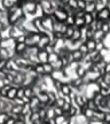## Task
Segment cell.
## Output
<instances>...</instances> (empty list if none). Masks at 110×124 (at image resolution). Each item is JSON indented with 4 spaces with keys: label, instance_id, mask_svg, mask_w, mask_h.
Segmentation results:
<instances>
[{
    "label": "cell",
    "instance_id": "obj_1",
    "mask_svg": "<svg viewBox=\"0 0 110 124\" xmlns=\"http://www.w3.org/2000/svg\"><path fill=\"white\" fill-rule=\"evenodd\" d=\"M39 7V3L36 1H32V0H27L23 6V11L26 15H35L37 12V9Z\"/></svg>",
    "mask_w": 110,
    "mask_h": 124
},
{
    "label": "cell",
    "instance_id": "obj_2",
    "mask_svg": "<svg viewBox=\"0 0 110 124\" xmlns=\"http://www.w3.org/2000/svg\"><path fill=\"white\" fill-rule=\"evenodd\" d=\"M27 49V45L25 43H15L14 47H13V51H14V57L15 56H23L25 50Z\"/></svg>",
    "mask_w": 110,
    "mask_h": 124
},
{
    "label": "cell",
    "instance_id": "obj_3",
    "mask_svg": "<svg viewBox=\"0 0 110 124\" xmlns=\"http://www.w3.org/2000/svg\"><path fill=\"white\" fill-rule=\"evenodd\" d=\"M110 19V10L108 9V7H105L104 9L98 11V17L97 20H102V21L107 22Z\"/></svg>",
    "mask_w": 110,
    "mask_h": 124
},
{
    "label": "cell",
    "instance_id": "obj_4",
    "mask_svg": "<svg viewBox=\"0 0 110 124\" xmlns=\"http://www.w3.org/2000/svg\"><path fill=\"white\" fill-rule=\"evenodd\" d=\"M85 12L86 13H93L95 11H97V3L96 0H87L86 7H85Z\"/></svg>",
    "mask_w": 110,
    "mask_h": 124
},
{
    "label": "cell",
    "instance_id": "obj_5",
    "mask_svg": "<svg viewBox=\"0 0 110 124\" xmlns=\"http://www.w3.org/2000/svg\"><path fill=\"white\" fill-rule=\"evenodd\" d=\"M72 92H73L72 86L70 85L69 83H63L62 87H61V90H60V94L62 95L63 97H69L70 95L72 94Z\"/></svg>",
    "mask_w": 110,
    "mask_h": 124
},
{
    "label": "cell",
    "instance_id": "obj_6",
    "mask_svg": "<svg viewBox=\"0 0 110 124\" xmlns=\"http://www.w3.org/2000/svg\"><path fill=\"white\" fill-rule=\"evenodd\" d=\"M75 74H76V77H80V78H84L85 75L87 74V70L82 63H79V65L76 66L75 70Z\"/></svg>",
    "mask_w": 110,
    "mask_h": 124
},
{
    "label": "cell",
    "instance_id": "obj_7",
    "mask_svg": "<svg viewBox=\"0 0 110 124\" xmlns=\"http://www.w3.org/2000/svg\"><path fill=\"white\" fill-rule=\"evenodd\" d=\"M44 64V71H45V75L46 76H51L52 74L55 73V68L54 65H52V63H50V62H45Z\"/></svg>",
    "mask_w": 110,
    "mask_h": 124
},
{
    "label": "cell",
    "instance_id": "obj_8",
    "mask_svg": "<svg viewBox=\"0 0 110 124\" xmlns=\"http://www.w3.org/2000/svg\"><path fill=\"white\" fill-rule=\"evenodd\" d=\"M72 54H73L74 61L78 62V63H81V62L84 60V58H85V56L80 51V50L78 49V48H76V49H73V50H72Z\"/></svg>",
    "mask_w": 110,
    "mask_h": 124
},
{
    "label": "cell",
    "instance_id": "obj_9",
    "mask_svg": "<svg viewBox=\"0 0 110 124\" xmlns=\"http://www.w3.org/2000/svg\"><path fill=\"white\" fill-rule=\"evenodd\" d=\"M16 97H17V86L13 85L12 87H11V89L9 90L8 96H7V99H8V100L13 101L15 98H16Z\"/></svg>",
    "mask_w": 110,
    "mask_h": 124
},
{
    "label": "cell",
    "instance_id": "obj_10",
    "mask_svg": "<svg viewBox=\"0 0 110 124\" xmlns=\"http://www.w3.org/2000/svg\"><path fill=\"white\" fill-rule=\"evenodd\" d=\"M48 56H49V54H48L45 49H40V50H39V52L37 54V57H38L39 61H40L41 63L48 62Z\"/></svg>",
    "mask_w": 110,
    "mask_h": 124
},
{
    "label": "cell",
    "instance_id": "obj_11",
    "mask_svg": "<svg viewBox=\"0 0 110 124\" xmlns=\"http://www.w3.org/2000/svg\"><path fill=\"white\" fill-rule=\"evenodd\" d=\"M37 97L39 98V100L44 103H47L49 100V96H48V90H40L37 94Z\"/></svg>",
    "mask_w": 110,
    "mask_h": 124
},
{
    "label": "cell",
    "instance_id": "obj_12",
    "mask_svg": "<svg viewBox=\"0 0 110 124\" xmlns=\"http://www.w3.org/2000/svg\"><path fill=\"white\" fill-rule=\"evenodd\" d=\"M12 86L13 85H1V87H0V97L1 98H7L9 90L11 89Z\"/></svg>",
    "mask_w": 110,
    "mask_h": 124
},
{
    "label": "cell",
    "instance_id": "obj_13",
    "mask_svg": "<svg viewBox=\"0 0 110 124\" xmlns=\"http://www.w3.org/2000/svg\"><path fill=\"white\" fill-rule=\"evenodd\" d=\"M24 87H25V94H24V97L32 98V97L37 96V94L35 93L34 87H33V86H24Z\"/></svg>",
    "mask_w": 110,
    "mask_h": 124
},
{
    "label": "cell",
    "instance_id": "obj_14",
    "mask_svg": "<svg viewBox=\"0 0 110 124\" xmlns=\"http://www.w3.org/2000/svg\"><path fill=\"white\" fill-rule=\"evenodd\" d=\"M17 2V0H1V3H2V8L4 10H8L10 9L11 7L15 6Z\"/></svg>",
    "mask_w": 110,
    "mask_h": 124
},
{
    "label": "cell",
    "instance_id": "obj_15",
    "mask_svg": "<svg viewBox=\"0 0 110 124\" xmlns=\"http://www.w3.org/2000/svg\"><path fill=\"white\" fill-rule=\"evenodd\" d=\"M34 71L39 75V76H46V75H45V71H44V64H43V63H37V64H35Z\"/></svg>",
    "mask_w": 110,
    "mask_h": 124
},
{
    "label": "cell",
    "instance_id": "obj_16",
    "mask_svg": "<svg viewBox=\"0 0 110 124\" xmlns=\"http://www.w3.org/2000/svg\"><path fill=\"white\" fill-rule=\"evenodd\" d=\"M85 44L87 45L89 51H95L96 50V45H97V41L95 39H88V40L85 41Z\"/></svg>",
    "mask_w": 110,
    "mask_h": 124
},
{
    "label": "cell",
    "instance_id": "obj_17",
    "mask_svg": "<svg viewBox=\"0 0 110 124\" xmlns=\"http://www.w3.org/2000/svg\"><path fill=\"white\" fill-rule=\"evenodd\" d=\"M54 124H64L68 121V118L63 114V116H58L54 119Z\"/></svg>",
    "mask_w": 110,
    "mask_h": 124
},
{
    "label": "cell",
    "instance_id": "obj_18",
    "mask_svg": "<svg viewBox=\"0 0 110 124\" xmlns=\"http://www.w3.org/2000/svg\"><path fill=\"white\" fill-rule=\"evenodd\" d=\"M78 49L80 50V51L82 52V54H84V56H86V54H88L89 52H91V51H89V49H88V47H87V45H86L85 43H81Z\"/></svg>",
    "mask_w": 110,
    "mask_h": 124
},
{
    "label": "cell",
    "instance_id": "obj_19",
    "mask_svg": "<svg viewBox=\"0 0 110 124\" xmlns=\"http://www.w3.org/2000/svg\"><path fill=\"white\" fill-rule=\"evenodd\" d=\"M74 26L78 28H82V27H84V26H86L84 17H75V25Z\"/></svg>",
    "mask_w": 110,
    "mask_h": 124
},
{
    "label": "cell",
    "instance_id": "obj_20",
    "mask_svg": "<svg viewBox=\"0 0 110 124\" xmlns=\"http://www.w3.org/2000/svg\"><path fill=\"white\" fill-rule=\"evenodd\" d=\"M94 16L92 13H85L84 15V21H85V24H86V26H89L92 24V22L94 21Z\"/></svg>",
    "mask_w": 110,
    "mask_h": 124
},
{
    "label": "cell",
    "instance_id": "obj_21",
    "mask_svg": "<svg viewBox=\"0 0 110 124\" xmlns=\"http://www.w3.org/2000/svg\"><path fill=\"white\" fill-rule=\"evenodd\" d=\"M22 110H23V106L13 105L12 109H11V113H13V114H21L22 113Z\"/></svg>",
    "mask_w": 110,
    "mask_h": 124
},
{
    "label": "cell",
    "instance_id": "obj_22",
    "mask_svg": "<svg viewBox=\"0 0 110 124\" xmlns=\"http://www.w3.org/2000/svg\"><path fill=\"white\" fill-rule=\"evenodd\" d=\"M52 79H54V87L56 88L57 92L60 93L61 87H62V85H63V83H64V82L60 81V79H57V78H52Z\"/></svg>",
    "mask_w": 110,
    "mask_h": 124
},
{
    "label": "cell",
    "instance_id": "obj_23",
    "mask_svg": "<svg viewBox=\"0 0 110 124\" xmlns=\"http://www.w3.org/2000/svg\"><path fill=\"white\" fill-rule=\"evenodd\" d=\"M86 105H87V107H88L89 109L94 110V111H97V110H98V106L96 105V102L94 101V99H93V98H89Z\"/></svg>",
    "mask_w": 110,
    "mask_h": 124
},
{
    "label": "cell",
    "instance_id": "obj_24",
    "mask_svg": "<svg viewBox=\"0 0 110 124\" xmlns=\"http://www.w3.org/2000/svg\"><path fill=\"white\" fill-rule=\"evenodd\" d=\"M59 58H60V56H59L57 52L49 54V56H48V62H50V63H55L56 61L59 60Z\"/></svg>",
    "mask_w": 110,
    "mask_h": 124
},
{
    "label": "cell",
    "instance_id": "obj_25",
    "mask_svg": "<svg viewBox=\"0 0 110 124\" xmlns=\"http://www.w3.org/2000/svg\"><path fill=\"white\" fill-rule=\"evenodd\" d=\"M65 24H67L68 26H74L75 25V15L69 14L67 21H65Z\"/></svg>",
    "mask_w": 110,
    "mask_h": 124
},
{
    "label": "cell",
    "instance_id": "obj_26",
    "mask_svg": "<svg viewBox=\"0 0 110 124\" xmlns=\"http://www.w3.org/2000/svg\"><path fill=\"white\" fill-rule=\"evenodd\" d=\"M9 118H10V114L8 112H0V124H4Z\"/></svg>",
    "mask_w": 110,
    "mask_h": 124
},
{
    "label": "cell",
    "instance_id": "obj_27",
    "mask_svg": "<svg viewBox=\"0 0 110 124\" xmlns=\"http://www.w3.org/2000/svg\"><path fill=\"white\" fill-rule=\"evenodd\" d=\"M67 102V100H65V97H58L56 100V107H61L62 108L63 106H64V103Z\"/></svg>",
    "mask_w": 110,
    "mask_h": 124
},
{
    "label": "cell",
    "instance_id": "obj_28",
    "mask_svg": "<svg viewBox=\"0 0 110 124\" xmlns=\"http://www.w3.org/2000/svg\"><path fill=\"white\" fill-rule=\"evenodd\" d=\"M94 113H95V111H94V110H92V109H87L86 111H85V113L83 114V116H85V118L87 119V120H92V118H93L94 116Z\"/></svg>",
    "mask_w": 110,
    "mask_h": 124
},
{
    "label": "cell",
    "instance_id": "obj_29",
    "mask_svg": "<svg viewBox=\"0 0 110 124\" xmlns=\"http://www.w3.org/2000/svg\"><path fill=\"white\" fill-rule=\"evenodd\" d=\"M47 109L48 108H40V109H39L38 113H39V116H40L41 120L47 119Z\"/></svg>",
    "mask_w": 110,
    "mask_h": 124
},
{
    "label": "cell",
    "instance_id": "obj_30",
    "mask_svg": "<svg viewBox=\"0 0 110 124\" xmlns=\"http://www.w3.org/2000/svg\"><path fill=\"white\" fill-rule=\"evenodd\" d=\"M9 59H3L0 58V71H4L7 69V64H8Z\"/></svg>",
    "mask_w": 110,
    "mask_h": 124
},
{
    "label": "cell",
    "instance_id": "obj_31",
    "mask_svg": "<svg viewBox=\"0 0 110 124\" xmlns=\"http://www.w3.org/2000/svg\"><path fill=\"white\" fill-rule=\"evenodd\" d=\"M102 60H105V58L102 56V54H100V52H98V54H96V56L93 58V60H92V62L96 64V63H98V62H100V61H102Z\"/></svg>",
    "mask_w": 110,
    "mask_h": 124
},
{
    "label": "cell",
    "instance_id": "obj_32",
    "mask_svg": "<svg viewBox=\"0 0 110 124\" xmlns=\"http://www.w3.org/2000/svg\"><path fill=\"white\" fill-rule=\"evenodd\" d=\"M45 50L48 54H54V52H56V47H55V45H52V44H49V45H47L45 47Z\"/></svg>",
    "mask_w": 110,
    "mask_h": 124
},
{
    "label": "cell",
    "instance_id": "obj_33",
    "mask_svg": "<svg viewBox=\"0 0 110 124\" xmlns=\"http://www.w3.org/2000/svg\"><path fill=\"white\" fill-rule=\"evenodd\" d=\"M86 2H87V0H78V9H81V10H85V7H86Z\"/></svg>",
    "mask_w": 110,
    "mask_h": 124
},
{
    "label": "cell",
    "instance_id": "obj_34",
    "mask_svg": "<svg viewBox=\"0 0 110 124\" xmlns=\"http://www.w3.org/2000/svg\"><path fill=\"white\" fill-rule=\"evenodd\" d=\"M104 48H106V44H105V41H97L96 50H97V51H102Z\"/></svg>",
    "mask_w": 110,
    "mask_h": 124
},
{
    "label": "cell",
    "instance_id": "obj_35",
    "mask_svg": "<svg viewBox=\"0 0 110 124\" xmlns=\"http://www.w3.org/2000/svg\"><path fill=\"white\" fill-rule=\"evenodd\" d=\"M55 114H56V116H63L64 114V111H63V109L61 107H55Z\"/></svg>",
    "mask_w": 110,
    "mask_h": 124
},
{
    "label": "cell",
    "instance_id": "obj_36",
    "mask_svg": "<svg viewBox=\"0 0 110 124\" xmlns=\"http://www.w3.org/2000/svg\"><path fill=\"white\" fill-rule=\"evenodd\" d=\"M102 31L105 33V34H107V35H108L109 33H110V27H109V25H108V23H107V22H105V23L102 24Z\"/></svg>",
    "mask_w": 110,
    "mask_h": 124
},
{
    "label": "cell",
    "instance_id": "obj_37",
    "mask_svg": "<svg viewBox=\"0 0 110 124\" xmlns=\"http://www.w3.org/2000/svg\"><path fill=\"white\" fill-rule=\"evenodd\" d=\"M14 40H15V43H25V40H26V35H25V34L20 35V36L17 37V38H15Z\"/></svg>",
    "mask_w": 110,
    "mask_h": 124
},
{
    "label": "cell",
    "instance_id": "obj_38",
    "mask_svg": "<svg viewBox=\"0 0 110 124\" xmlns=\"http://www.w3.org/2000/svg\"><path fill=\"white\" fill-rule=\"evenodd\" d=\"M85 13H86V12H85L84 10L78 9V10H76V12H75V17H84Z\"/></svg>",
    "mask_w": 110,
    "mask_h": 124
},
{
    "label": "cell",
    "instance_id": "obj_39",
    "mask_svg": "<svg viewBox=\"0 0 110 124\" xmlns=\"http://www.w3.org/2000/svg\"><path fill=\"white\" fill-rule=\"evenodd\" d=\"M71 107H72V103L68 102V101L64 103V106H63V107H62L63 111H64V114H65V113H68V111H69V110H70V108H71Z\"/></svg>",
    "mask_w": 110,
    "mask_h": 124
},
{
    "label": "cell",
    "instance_id": "obj_40",
    "mask_svg": "<svg viewBox=\"0 0 110 124\" xmlns=\"http://www.w3.org/2000/svg\"><path fill=\"white\" fill-rule=\"evenodd\" d=\"M104 122L110 124V112H105V118H104Z\"/></svg>",
    "mask_w": 110,
    "mask_h": 124
},
{
    "label": "cell",
    "instance_id": "obj_41",
    "mask_svg": "<svg viewBox=\"0 0 110 124\" xmlns=\"http://www.w3.org/2000/svg\"><path fill=\"white\" fill-rule=\"evenodd\" d=\"M109 86H110V85H108V84H107L106 82L102 81V83H100L99 85H98V87H99V88H109Z\"/></svg>",
    "mask_w": 110,
    "mask_h": 124
},
{
    "label": "cell",
    "instance_id": "obj_42",
    "mask_svg": "<svg viewBox=\"0 0 110 124\" xmlns=\"http://www.w3.org/2000/svg\"><path fill=\"white\" fill-rule=\"evenodd\" d=\"M1 83H2V85H12V83H11L9 79H7L6 77H4L3 79H1Z\"/></svg>",
    "mask_w": 110,
    "mask_h": 124
},
{
    "label": "cell",
    "instance_id": "obj_43",
    "mask_svg": "<svg viewBox=\"0 0 110 124\" xmlns=\"http://www.w3.org/2000/svg\"><path fill=\"white\" fill-rule=\"evenodd\" d=\"M105 72H106V74L108 73V74H110V61L107 62L106 66H105Z\"/></svg>",
    "mask_w": 110,
    "mask_h": 124
},
{
    "label": "cell",
    "instance_id": "obj_44",
    "mask_svg": "<svg viewBox=\"0 0 110 124\" xmlns=\"http://www.w3.org/2000/svg\"><path fill=\"white\" fill-rule=\"evenodd\" d=\"M4 124H15V120H14L13 118H11V116H10V118L7 120V122L4 123Z\"/></svg>",
    "mask_w": 110,
    "mask_h": 124
},
{
    "label": "cell",
    "instance_id": "obj_45",
    "mask_svg": "<svg viewBox=\"0 0 110 124\" xmlns=\"http://www.w3.org/2000/svg\"><path fill=\"white\" fill-rule=\"evenodd\" d=\"M52 122H54L52 120H49V119H45V120L43 121V124H54Z\"/></svg>",
    "mask_w": 110,
    "mask_h": 124
},
{
    "label": "cell",
    "instance_id": "obj_46",
    "mask_svg": "<svg viewBox=\"0 0 110 124\" xmlns=\"http://www.w3.org/2000/svg\"><path fill=\"white\" fill-rule=\"evenodd\" d=\"M15 124H25V121H23V120H16V121H15Z\"/></svg>",
    "mask_w": 110,
    "mask_h": 124
},
{
    "label": "cell",
    "instance_id": "obj_47",
    "mask_svg": "<svg viewBox=\"0 0 110 124\" xmlns=\"http://www.w3.org/2000/svg\"><path fill=\"white\" fill-rule=\"evenodd\" d=\"M107 23H108V25H109V27H110V19L108 20V21H107Z\"/></svg>",
    "mask_w": 110,
    "mask_h": 124
},
{
    "label": "cell",
    "instance_id": "obj_48",
    "mask_svg": "<svg viewBox=\"0 0 110 124\" xmlns=\"http://www.w3.org/2000/svg\"><path fill=\"white\" fill-rule=\"evenodd\" d=\"M32 1H36V2H38L39 3V0H32Z\"/></svg>",
    "mask_w": 110,
    "mask_h": 124
},
{
    "label": "cell",
    "instance_id": "obj_49",
    "mask_svg": "<svg viewBox=\"0 0 110 124\" xmlns=\"http://www.w3.org/2000/svg\"><path fill=\"white\" fill-rule=\"evenodd\" d=\"M108 92H109V95H110V86H109V88H108Z\"/></svg>",
    "mask_w": 110,
    "mask_h": 124
},
{
    "label": "cell",
    "instance_id": "obj_50",
    "mask_svg": "<svg viewBox=\"0 0 110 124\" xmlns=\"http://www.w3.org/2000/svg\"><path fill=\"white\" fill-rule=\"evenodd\" d=\"M21 1H26V0H21Z\"/></svg>",
    "mask_w": 110,
    "mask_h": 124
},
{
    "label": "cell",
    "instance_id": "obj_51",
    "mask_svg": "<svg viewBox=\"0 0 110 124\" xmlns=\"http://www.w3.org/2000/svg\"><path fill=\"white\" fill-rule=\"evenodd\" d=\"M25 124H27V123H25Z\"/></svg>",
    "mask_w": 110,
    "mask_h": 124
}]
</instances>
